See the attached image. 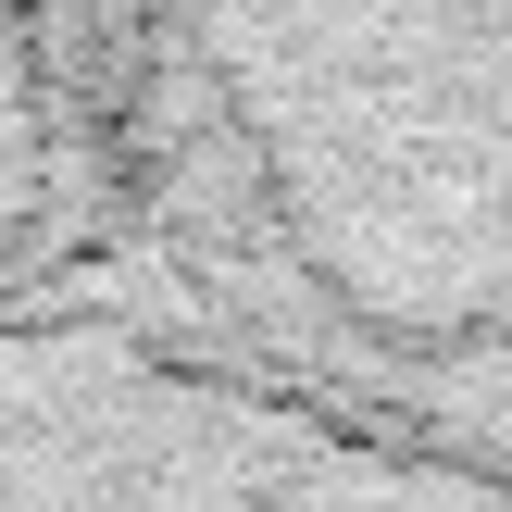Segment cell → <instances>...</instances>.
Instances as JSON below:
<instances>
[{
	"label": "cell",
	"instance_id": "1",
	"mask_svg": "<svg viewBox=\"0 0 512 512\" xmlns=\"http://www.w3.org/2000/svg\"><path fill=\"white\" fill-rule=\"evenodd\" d=\"M138 263L313 363L512 375V0H100Z\"/></svg>",
	"mask_w": 512,
	"mask_h": 512
},
{
	"label": "cell",
	"instance_id": "2",
	"mask_svg": "<svg viewBox=\"0 0 512 512\" xmlns=\"http://www.w3.org/2000/svg\"><path fill=\"white\" fill-rule=\"evenodd\" d=\"M100 213H113L100 0H0V300L100 250Z\"/></svg>",
	"mask_w": 512,
	"mask_h": 512
}]
</instances>
